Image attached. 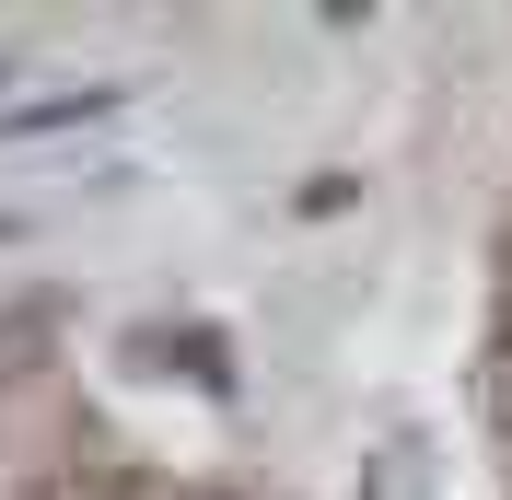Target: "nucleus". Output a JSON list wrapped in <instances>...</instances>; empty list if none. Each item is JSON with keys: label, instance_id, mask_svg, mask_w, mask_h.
I'll use <instances>...</instances> for the list:
<instances>
[{"label": "nucleus", "instance_id": "1", "mask_svg": "<svg viewBox=\"0 0 512 500\" xmlns=\"http://www.w3.org/2000/svg\"><path fill=\"white\" fill-rule=\"evenodd\" d=\"M35 500H70V489H35Z\"/></svg>", "mask_w": 512, "mask_h": 500}]
</instances>
